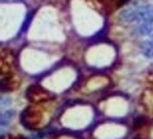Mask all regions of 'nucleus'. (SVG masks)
<instances>
[{
  "label": "nucleus",
  "instance_id": "4",
  "mask_svg": "<svg viewBox=\"0 0 153 139\" xmlns=\"http://www.w3.org/2000/svg\"><path fill=\"white\" fill-rule=\"evenodd\" d=\"M15 65V57L13 51L3 50L0 51V76L11 75Z\"/></svg>",
  "mask_w": 153,
  "mask_h": 139
},
{
  "label": "nucleus",
  "instance_id": "8",
  "mask_svg": "<svg viewBox=\"0 0 153 139\" xmlns=\"http://www.w3.org/2000/svg\"><path fill=\"white\" fill-rule=\"evenodd\" d=\"M138 33L139 35H150V36H153V21L142 24V25L138 28Z\"/></svg>",
  "mask_w": 153,
  "mask_h": 139
},
{
  "label": "nucleus",
  "instance_id": "2",
  "mask_svg": "<svg viewBox=\"0 0 153 139\" xmlns=\"http://www.w3.org/2000/svg\"><path fill=\"white\" fill-rule=\"evenodd\" d=\"M44 113L43 109L37 106H28L21 113V123L29 129H36L43 124Z\"/></svg>",
  "mask_w": 153,
  "mask_h": 139
},
{
  "label": "nucleus",
  "instance_id": "7",
  "mask_svg": "<svg viewBox=\"0 0 153 139\" xmlns=\"http://www.w3.org/2000/svg\"><path fill=\"white\" fill-rule=\"evenodd\" d=\"M141 51L143 52V55L148 58H153V37L150 40L143 41L141 46Z\"/></svg>",
  "mask_w": 153,
  "mask_h": 139
},
{
  "label": "nucleus",
  "instance_id": "1",
  "mask_svg": "<svg viewBox=\"0 0 153 139\" xmlns=\"http://www.w3.org/2000/svg\"><path fill=\"white\" fill-rule=\"evenodd\" d=\"M121 18L128 22H150L153 21V6H137L128 8L121 14Z\"/></svg>",
  "mask_w": 153,
  "mask_h": 139
},
{
  "label": "nucleus",
  "instance_id": "3",
  "mask_svg": "<svg viewBox=\"0 0 153 139\" xmlns=\"http://www.w3.org/2000/svg\"><path fill=\"white\" fill-rule=\"evenodd\" d=\"M26 99L33 104H39V102H46L54 98V94L47 91L46 88H43L40 86H30L26 89Z\"/></svg>",
  "mask_w": 153,
  "mask_h": 139
},
{
  "label": "nucleus",
  "instance_id": "5",
  "mask_svg": "<svg viewBox=\"0 0 153 139\" xmlns=\"http://www.w3.org/2000/svg\"><path fill=\"white\" fill-rule=\"evenodd\" d=\"M11 99L10 98H0V127L7 125L14 117V109H11Z\"/></svg>",
  "mask_w": 153,
  "mask_h": 139
},
{
  "label": "nucleus",
  "instance_id": "10",
  "mask_svg": "<svg viewBox=\"0 0 153 139\" xmlns=\"http://www.w3.org/2000/svg\"><path fill=\"white\" fill-rule=\"evenodd\" d=\"M32 17H33V14H29L28 15V18L25 19V24H24V28L21 29V32H25V30H26V28H28V25H29V21H30V18H32Z\"/></svg>",
  "mask_w": 153,
  "mask_h": 139
},
{
  "label": "nucleus",
  "instance_id": "6",
  "mask_svg": "<svg viewBox=\"0 0 153 139\" xmlns=\"http://www.w3.org/2000/svg\"><path fill=\"white\" fill-rule=\"evenodd\" d=\"M21 86V78L15 75H7L0 80V91L8 92V91H15Z\"/></svg>",
  "mask_w": 153,
  "mask_h": 139
},
{
  "label": "nucleus",
  "instance_id": "11",
  "mask_svg": "<svg viewBox=\"0 0 153 139\" xmlns=\"http://www.w3.org/2000/svg\"><path fill=\"white\" fill-rule=\"evenodd\" d=\"M0 139H25L24 136H15V135H4L0 136Z\"/></svg>",
  "mask_w": 153,
  "mask_h": 139
},
{
  "label": "nucleus",
  "instance_id": "9",
  "mask_svg": "<svg viewBox=\"0 0 153 139\" xmlns=\"http://www.w3.org/2000/svg\"><path fill=\"white\" fill-rule=\"evenodd\" d=\"M98 1L109 8H116V7H119V6H121L126 0H98Z\"/></svg>",
  "mask_w": 153,
  "mask_h": 139
}]
</instances>
